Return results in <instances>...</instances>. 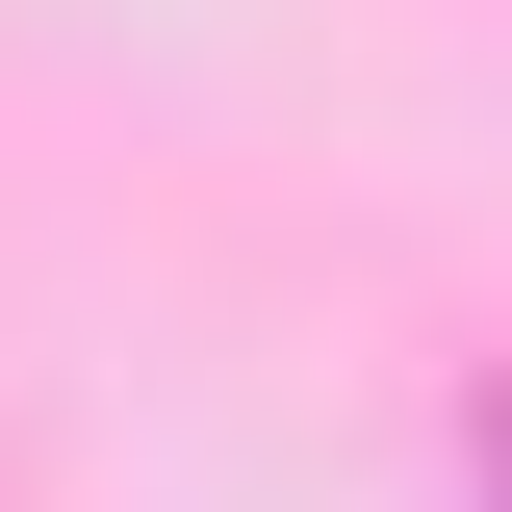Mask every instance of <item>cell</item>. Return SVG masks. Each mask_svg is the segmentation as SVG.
Listing matches in <instances>:
<instances>
[{"mask_svg":"<svg viewBox=\"0 0 512 512\" xmlns=\"http://www.w3.org/2000/svg\"><path fill=\"white\" fill-rule=\"evenodd\" d=\"M487 512H512V410H487Z\"/></svg>","mask_w":512,"mask_h":512,"instance_id":"6da1fadb","label":"cell"}]
</instances>
